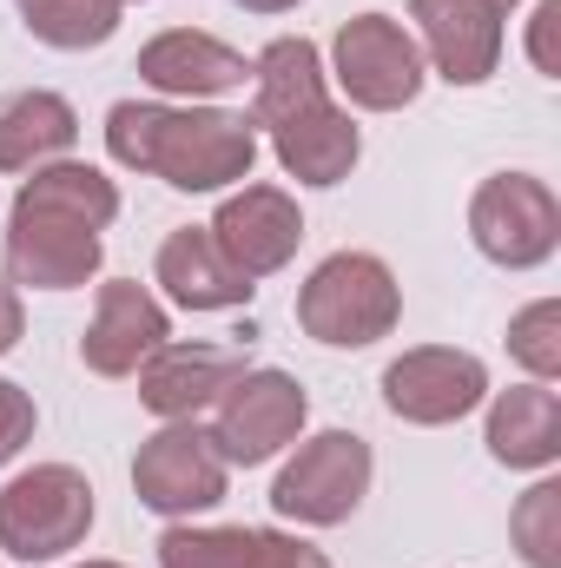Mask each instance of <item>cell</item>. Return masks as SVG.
Returning <instances> with one entry per match:
<instances>
[{"mask_svg":"<svg viewBox=\"0 0 561 568\" xmlns=\"http://www.w3.org/2000/svg\"><path fill=\"white\" fill-rule=\"evenodd\" d=\"M120 219V185L86 159L33 165L13 192L0 258L13 291H80L106 265V225Z\"/></svg>","mask_w":561,"mask_h":568,"instance_id":"6da1fadb","label":"cell"},{"mask_svg":"<svg viewBox=\"0 0 561 568\" xmlns=\"http://www.w3.org/2000/svg\"><path fill=\"white\" fill-rule=\"evenodd\" d=\"M278 165L297 185H344L364 159V133L357 120L330 100V73H324V53L317 40L304 33H278L258 60H252V113H245Z\"/></svg>","mask_w":561,"mask_h":568,"instance_id":"7a4b0ae2","label":"cell"},{"mask_svg":"<svg viewBox=\"0 0 561 568\" xmlns=\"http://www.w3.org/2000/svg\"><path fill=\"white\" fill-rule=\"evenodd\" d=\"M113 165L165 179L172 192H232L258 165V126L225 106H165V100H120L106 113Z\"/></svg>","mask_w":561,"mask_h":568,"instance_id":"3957f363","label":"cell"},{"mask_svg":"<svg viewBox=\"0 0 561 568\" xmlns=\"http://www.w3.org/2000/svg\"><path fill=\"white\" fill-rule=\"evenodd\" d=\"M297 324L324 351H370L404 324V284L377 252H330L297 291Z\"/></svg>","mask_w":561,"mask_h":568,"instance_id":"277c9868","label":"cell"},{"mask_svg":"<svg viewBox=\"0 0 561 568\" xmlns=\"http://www.w3.org/2000/svg\"><path fill=\"white\" fill-rule=\"evenodd\" d=\"M93 483L73 463H33L0 489V556L13 562H60L93 536Z\"/></svg>","mask_w":561,"mask_h":568,"instance_id":"5b68a950","label":"cell"},{"mask_svg":"<svg viewBox=\"0 0 561 568\" xmlns=\"http://www.w3.org/2000/svg\"><path fill=\"white\" fill-rule=\"evenodd\" d=\"M370 476H377V456L357 429L297 436V449L284 456L278 483H272V509L297 529H337L364 509Z\"/></svg>","mask_w":561,"mask_h":568,"instance_id":"8992f818","label":"cell"},{"mask_svg":"<svg viewBox=\"0 0 561 568\" xmlns=\"http://www.w3.org/2000/svg\"><path fill=\"white\" fill-rule=\"evenodd\" d=\"M324 73L337 80V93L357 113H404V106H417L422 80H429L417 33L404 20H390V13L344 20L330 33V67Z\"/></svg>","mask_w":561,"mask_h":568,"instance_id":"52a82bcc","label":"cell"},{"mask_svg":"<svg viewBox=\"0 0 561 568\" xmlns=\"http://www.w3.org/2000/svg\"><path fill=\"white\" fill-rule=\"evenodd\" d=\"M469 239L502 272H536L561 245V199L536 172H489L469 199Z\"/></svg>","mask_w":561,"mask_h":568,"instance_id":"ba28073f","label":"cell"},{"mask_svg":"<svg viewBox=\"0 0 561 568\" xmlns=\"http://www.w3.org/2000/svg\"><path fill=\"white\" fill-rule=\"evenodd\" d=\"M232 489V463L218 456L212 429L198 424H159L133 456V496H140L152 516L165 523H185V516H205L218 509Z\"/></svg>","mask_w":561,"mask_h":568,"instance_id":"9c48e42d","label":"cell"},{"mask_svg":"<svg viewBox=\"0 0 561 568\" xmlns=\"http://www.w3.org/2000/svg\"><path fill=\"white\" fill-rule=\"evenodd\" d=\"M310 424V397H304V384L290 377V371H245L218 404H212V443H218V456L232 463V469H258V463H272L284 456L297 436Z\"/></svg>","mask_w":561,"mask_h":568,"instance_id":"30bf717a","label":"cell"},{"mask_svg":"<svg viewBox=\"0 0 561 568\" xmlns=\"http://www.w3.org/2000/svg\"><path fill=\"white\" fill-rule=\"evenodd\" d=\"M384 404L397 424L442 429L489 404V364L456 344H417L384 364Z\"/></svg>","mask_w":561,"mask_h":568,"instance_id":"8fae6325","label":"cell"},{"mask_svg":"<svg viewBox=\"0 0 561 568\" xmlns=\"http://www.w3.org/2000/svg\"><path fill=\"white\" fill-rule=\"evenodd\" d=\"M212 245L225 252V265L238 272V278H272L284 272L290 258H297V245H304V212H297V199L284 192V185H238V192H225V205L212 212Z\"/></svg>","mask_w":561,"mask_h":568,"instance_id":"7c38bea8","label":"cell"},{"mask_svg":"<svg viewBox=\"0 0 561 568\" xmlns=\"http://www.w3.org/2000/svg\"><path fill=\"white\" fill-rule=\"evenodd\" d=\"M252 364L232 351V344H185V337H165L140 371V404L159 417V424H192L205 417Z\"/></svg>","mask_w":561,"mask_h":568,"instance_id":"4fadbf2b","label":"cell"},{"mask_svg":"<svg viewBox=\"0 0 561 568\" xmlns=\"http://www.w3.org/2000/svg\"><path fill=\"white\" fill-rule=\"evenodd\" d=\"M422 67L449 87H482L502 67V7L496 0H410Z\"/></svg>","mask_w":561,"mask_h":568,"instance_id":"5bb4252c","label":"cell"},{"mask_svg":"<svg viewBox=\"0 0 561 568\" xmlns=\"http://www.w3.org/2000/svg\"><path fill=\"white\" fill-rule=\"evenodd\" d=\"M152 93L165 100H185V106H205L218 93H238L252 80V60L238 47H225L218 33H198V27H172V33H152L133 60Z\"/></svg>","mask_w":561,"mask_h":568,"instance_id":"9a60e30c","label":"cell"},{"mask_svg":"<svg viewBox=\"0 0 561 568\" xmlns=\"http://www.w3.org/2000/svg\"><path fill=\"white\" fill-rule=\"evenodd\" d=\"M165 337H172L165 304L133 278H106L100 297H93V324L80 337V364L93 377H133Z\"/></svg>","mask_w":561,"mask_h":568,"instance_id":"2e32d148","label":"cell"},{"mask_svg":"<svg viewBox=\"0 0 561 568\" xmlns=\"http://www.w3.org/2000/svg\"><path fill=\"white\" fill-rule=\"evenodd\" d=\"M159 568H330V556L284 529H192L172 523L159 536Z\"/></svg>","mask_w":561,"mask_h":568,"instance_id":"e0dca14e","label":"cell"},{"mask_svg":"<svg viewBox=\"0 0 561 568\" xmlns=\"http://www.w3.org/2000/svg\"><path fill=\"white\" fill-rule=\"evenodd\" d=\"M152 278L165 284V297H172L178 311H192V317H205V311H238V304H252V291H258L252 278H238V272L225 265V252L212 245L205 225L165 232V245H159V258H152Z\"/></svg>","mask_w":561,"mask_h":568,"instance_id":"ac0fdd59","label":"cell"},{"mask_svg":"<svg viewBox=\"0 0 561 568\" xmlns=\"http://www.w3.org/2000/svg\"><path fill=\"white\" fill-rule=\"evenodd\" d=\"M482 443L502 469H555L561 463V397L549 384H509V390H489V424Z\"/></svg>","mask_w":561,"mask_h":568,"instance_id":"d6986e66","label":"cell"},{"mask_svg":"<svg viewBox=\"0 0 561 568\" xmlns=\"http://www.w3.org/2000/svg\"><path fill=\"white\" fill-rule=\"evenodd\" d=\"M73 140H80L73 100H60L47 87H27V93H7L0 100V172L53 165V159L73 152Z\"/></svg>","mask_w":561,"mask_h":568,"instance_id":"ffe728a7","label":"cell"},{"mask_svg":"<svg viewBox=\"0 0 561 568\" xmlns=\"http://www.w3.org/2000/svg\"><path fill=\"white\" fill-rule=\"evenodd\" d=\"M20 27L53 53H86L120 33V7L113 0H20Z\"/></svg>","mask_w":561,"mask_h":568,"instance_id":"44dd1931","label":"cell"},{"mask_svg":"<svg viewBox=\"0 0 561 568\" xmlns=\"http://www.w3.org/2000/svg\"><path fill=\"white\" fill-rule=\"evenodd\" d=\"M509 542L529 568H561V476H536L509 509Z\"/></svg>","mask_w":561,"mask_h":568,"instance_id":"7402d4cb","label":"cell"},{"mask_svg":"<svg viewBox=\"0 0 561 568\" xmlns=\"http://www.w3.org/2000/svg\"><path fill=\"white\" fill-rule=\"evenodd\" d=\"M509 357L529 371V384H555L561 377V304L536 297L509 317Z\"/></svg>","mask_w":561,"mask_h":568,"instance_id":"603a6c76","label":"cell"},{"mask_svg":"<svg viewBox=\"0 0 561 568\" xmlns=\"http://www.w3.org/2000/svg\"><path fill=\"white\" fill-rule=\"evenodd\" d=\"M33 429H40L33 390H27V384H13V377H0V469L33 443Z\"/></svg>","mask_w":561,"mask_h":568,"instance_id":"cb8c5ba5","label":"cell"},{"mask_svg":"<svg viewBox=\"0 0 561 568\" xmlns=\"http://www.w3.org/2000/svg\"><path fill=\"white\" fill-rule=\"evenodd\" d=\"M555 33H561V0H536V13H529V60H536L542 80H561Z\"/></svg>","mask_w":561,"mask_h":568,"instance_id":"d4e9b609","label":"cell"},{"mask_svg":"<svg viewBox=\"0 0 561 568\" xmlns=\"http://www.w3.org/2000/svg\"><path fill=\"white\" fill-rule=\"evenodd\" d=\"M20 337H27V311H20V291L0 278V357H7Z\"/></svg>","mask_w":561,"mask_h":568,"instance_id":"484cf974","label":"cell"},{"mask_svg":"<svg viewBox=\"0 0 561 568\" xmlns=\"http://www.w3.org/2000/svg\"><path fill=\"white\" fill-rule=\"evenodd\" d=\"M232 7H245V13H297L304 0H232Z\"/></svg>","mask_w":561,"mask_h":568,"instance_id":"4316f807","label":"cell"},{"mask_svg":"<svg viewBox=\"0 0 561 568\" xmlns=\"http://www.w3.org/2000/svg\"><path fill=\"white\" fill-rule=\"evenodd\" d=\"M496 7H502V13H516V7H522V0H496Z\"/></svg>","mask_w":561,"mask_h":568,"instance_id":"83f0119b","label":"cell"},{"mask_svg":"<svg viewBox=\"0 0 561 568\" xmlns=\"http://www.w3.org/2000/svg\"><path fill=\"white\" fill-rule=\"evenodd\" d=\"M80 568H126V562H80Z\"/></svg>","mask_w":561,"mask_h":568,"instance_id":"f1b7e54d","label":"cell"},{"mask_svg":"<svg viewBox=\"0 0 561 568\" xmlns=\"http://www.w3.org/2000/svg\"><path fill=\"white\" fill-rule=\"evenodd\" d=\"M113 7H120V13H126V7H133V0H113Z\"/></svg>","mask_w":561,"mask_h":568,"instance_id":"f546056e","label":"cell"}]
</instances>
